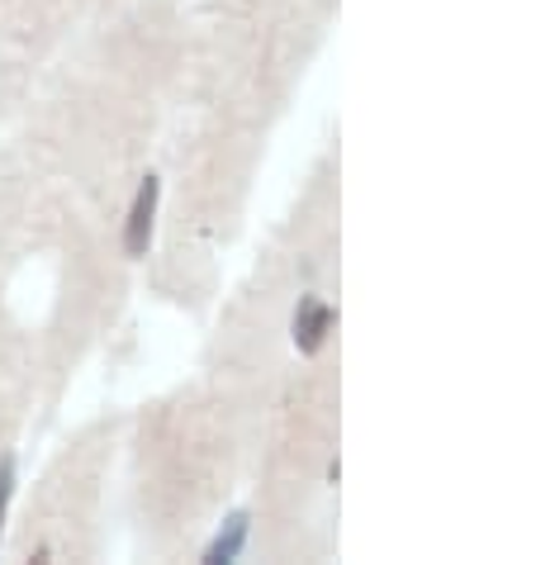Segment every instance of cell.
<instances>
[{
    "label": "cell",
    "mask_w": 536,
    "mask_h": 565,
    "mask_svg": "<svg viewBox=\"0 0 536 565\" xmlns=\"http://www.w3.org/2000/svg\"><path fill=\"white\" fill-rule=\"evenodd\" d=\"M157 205H162V177H148L138 181L133 191V205H129V218H124V253L129 257H148L152 247V228H157Z\"/></svg>",
    "instance_id": "6da1fadb"
},
{
    "label": "cell",
    "mask_w": 536,
    "mask_h": 565,
    "mask_svg": "<svg viewBox=\"0 0 536 565\" xmlns=\"http://www.w3.org/2000/svg\"><path fill=\"white\" fill-rule=\"evenodd\" d=\"M333 323H337V313L328 300H319V295H304L294 309V319H290V338H294V348L313 356L328 342V333H333Z\"/></svg>",
    "instance_id": "7a4b0ae2"
},
{
    "label": "cell",
    "mask_w": 536,
    "mask_h": 565,
    "mask_svg": "<svg viewBox=\"0 0 536 565\" xmlns=\"http://www.w3.org/2000/svg\"><path fill=\"white\" fill-rule=\"evenodd\" d=\"M247 532H251V518H247V513H233L228 523L218 527V537L204 546V565H228V561H238Z\"/></svg>",
    "instance_id": "3957f363"
},
{
    "label": "cell",
    "mask_w": 536,
    "mask_h": 565,
    "mask_svg": "<svg viewBox=\"0 0 536 565\" xmlns=\"http://www.w3.org/2000/svg\"><path fill=\"white\" fill-rule=\"evenodd\" d=\"M10 499H14V457H0V532H6Z\"/></svg>",
    "instance_id": "277c9868"
}]
</instances>
